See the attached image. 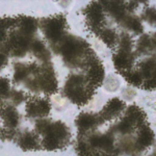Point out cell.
Wrapping results in <instances>:
<instances>
[{"mask_svg": "<svg viewBox=\"0 0 156 156\" xmlns=\"http://www.w3.org/2000/svg\"><path fill=\"white\" fill-rule=\"evenodd\" d=\"M83 81V77L74 75L69 79L66 85V94L68 97L71 98L72 101H74L77 104H83L87 101V93L83 87H81V83Z\"/></svg>", "mask_w": 156, "mask_h": 156, "instance_id": "6da1fadb", "label": "cell"}, {"mask_svg": "<svg viewBox=\"0 0 156 156\" xmlns=\"http://www.w3.org/2000/svg\"><path fill=\"white\" fill-rule=\"evenodd\" d=\"M64 23H65V19L62 18V17L47 20L46 24H45V27H44V32H45V34H46V37H48L49 40L56 41L60 37V34H62Z\"/></svg>", "mask_w": 156, "mask_h": 156, "instance_id": "7a4b0ae2", "label": "cell"}, {"mask_svg": "<svg viewBox=\"0 0 156 156\" xmlns=\"http://www.w3.org/2000/svg\"><path fill=\"white\" fill-rule=\"evenodd\" d=\"M27 115L29 117H44L50 112V104L45 100H37L36 102L27 103Z\"/></svg>", "mask_w": 156, "mask_h": 156, "instance_id": "3957f363", "label": "cell"}, {"mask_svg": "<svg viewBox=\"0 0 156 156\" xmlns=\"http://www.w3.org/2000/svg\"><path fill=\"white\" fill-rule=\"evenodd\" d=\"M90 21L94 25H99L104 20V16L102 14V7L97 2H92L85 9Z\"/></svg>", "mask_w": 156, "mask_h": 156, "instance_id": "277c9868", "label": "cell"}, {"mask_svg": "<svg viewBox=\"0 0 156 156\" xmlns=\"http://www.w3.org/2000/svg\"><path fill=\"white\" fill-rule=\"evenodd\" d=\"M132 59L130 58L129 53L125 51H121L118 54L115 55L114 57V64L117 69L122 70V69H129L131 66Z\"/></svg>", "mask_w": 156, "mask_h": 156, "instance_id": "5b68a950", "label": "cell"}, {"mask_svg": "<svg viewBox=\"0 0 156 156\" xmlns=\"http://www.w3.org/2000/svg\"><path fill=\"white\" fill-rule=\"evenodd\" d=\"M2 119L4 120V123L7 127L14 128L18 125L19 115L17 110H15L12 107H7L2 112Z\"/></svg>", "mask_w": 156, "mask_h": 156, "instance_id": "8992f818", "label": "cell"}, {"mask_svg": "<svg viewBox=\"0 0 156 156\" xmlns=\"http://www.w3.org/2000/svg\"><path fill=\"white\" fill-rule=\"evenodd\" d=\"M56 80L54 79V75L51 71L46 72L41 79V87L46 93H54L56 90Z\"/></svg>", "mask_w": 156, "mask_h": 156, "instance_id": "52a82bcc", "label": "cell"}, {"mask_svg": "<svg viewBox=\"0 0 156 156\" xmlns=\"http://www.w3.org/2000/svg\"><path fill=\"white\" fill-rule=\"evenodd\" d=\"M104 5L107 7V9L115 16L117 19H121L125 14V6L123 2L120 1H104Z\"/></svg>", "mask_w": 156, "mask_h": 156, "instance_id": "ba28073f", "label": "cell"}, {"mask_svg": "<svg viewBox=\"0 0 156 156\" xmlns=\"http://www.w3.org/2000/svg\"><path fill=\"white\" fill-rule=\"evenodd\" d=\"M89 77H90V80L94 84L101 83L103 77H104V68H103L102 65L101 64L94 65V66L92 67V69L90 70Z\"/></svg>", "mask_w": 156, "mask_h": 156, "instance_id": "9c48e42d", "label": "cell"}, {"mask_svg": "<svg viewBox=\"0 0 156 156\" xmlns=\"http://www.w3.org/2000/svg\"><path fill=\"white\" fill-rule=\"evenodd\" d=\"M90 145L93 147H100L103 149H110L112 147V137L110 135L93 136L90 138Z\"/></svg>", "mask_w": 156, "mask_h": 156, "instance_id": "30bf717a", "label": "cell"}, {"mask_svg": "<svg viewBox=\"0 0 156 156\" xmlns=\"http://www.w3.org/2000/svg\"><path fill=\"white\" fill-rule=\"evenodd\" d=\"M78 48H79L78 42L73 39H69L64 43V45H62V54L64 55L66 58H70V57H72L73 55L75 54V52L77 51Z\"/></svg>", "mask_w": 156, "mask_h": 156, "instance_id": "8fae6325", "label": "cell"}, {"mask_svg": "<svg viewBox=\"0 0 156 156\" xmlns=\"http://www.w3.org/2000/svg\"><path fill=\"white\" fill-rule=\"evenodd\" d=\"M37 142L36 140V136L32 135L31 133H25L21 136L19 140V146L23 150H31L37 148Z\"/></svg>", "mask_w": 156, "mask_h": 156, "instance_id": "7c38bea8", "label": "cell"}, {"mask_svg": "<svg viewBox=\"0 0 156 156\" xmlns=\"http://www.w3.org/2000/svg\"><path fill=\"white\" fill-rule=\"evenodd\" d=\"M95 118L90 115L87 114H82L77 118L76 124L80 129H89L90 127H92L95 124Z\"/></svg>", "mask_w": 156, "mask_h": 156, "instance_id": "4fadbf2b", "label": "cell"}, {"mask_svg": "<svg viewBox=\"0 0 156 156\" xmlns=\"http://www.w3.org/2000/svg\"><path fill=\"white\" fill-rule=\"evenodd\" d=\"M20 26L25 34H32L37 29L36 20L29 17H22V20L20 21Z\"/></svg>", "mask_w": 156, "mask_h": 156, "instance_id": "5bb4252c", "label": "cell"}, {"mask_svg": "<svg viewBox=\"0 0 156 156\" xmlns=\"http://www.w3.org/2000/svg\"><path fill=\"white\" fill-rule=\"evenodd\" d=\"M153 138H154V133L152 132V130L149 128H144L143 131L140 132V137H138V144L147 147V146L152 144Z\"/></svg>", "mask_w": 156, "mask_h": 156, "instance_id": "9a60e30c", "label": "cell"}, {"mask_svg": "<svg viewBox=\"0 0 156 156\" xmlns=\"http://www.w3.org/2000/svg\"><path fill=\"white\" fill-rule=\"evenodd\" d=\"M123 107H124V103L121 101V100L115 98L112 101H109L105 109L107 110L108 114H117V112H119L120 110L123 109Z\"/></svg>", "mask_w": 156, "mask_h": 156, "instance_id": "2e32d148", "label": "cell"}, {"mask_svg": "<svg viewBox=\"0 0 156 156\" xmlns=\"http://www.w3.org/2000/svg\"><path fill=\"white\" fill-rule=\"evenodd\" d=\"M101 39L103 40V42H104L108 47L114 46L115 41V31H114V30H110V29L103 30V32L101 34Z\"/></svg>", "mask_w": 156, "mask_h": 156, "instance_id": "e0dca14e", "label": "cell"}, {"mask_svg": "<svg viewBox=\"0 0 156 156\" xmlns=\"http://www.w3.org/2000/svg\"><path fill=\"white\" fill-rule=\"evenodd\" d=\"M154 69H155L154 59H149L148 62H146L142 65V72L144 74V76L147 78L151 77L154 74Z\"/></svg>", "mask_w": 156, "mask_h": 156, "instance_id": "ac0fdd59", "label": "cell"}, {"mask_svg": "<svg viewBox=\"0 0 156 156\" xmlns=\"http://www.w3.org/2000/svg\"><path fill=\"white\" fill-rule=\"evenodd\" d=\"M15 70H16V72H15V75H14V80L17 82V81H20V80L24 79L25 76L27 75V73H28L29 69L23 66V65L17 64Z\"/></svg>", "mask_w": 156, "mask_h": 156, "instance_id": "d6986e66", "label": "cell"}, {"mask_svg": "<svg viewBox=\"0 0 156 156\" xmlns=\"http://www.w3.org/2000/svg\"><path fill=\"white\" fill-rule=\"evenodd\" d=\"M126 25L130 29H132L133 31L136 32V34H140L143 31V26L137 18H132V17L128 18L126 20Z\"/></svg>", "mask_w": 156, "mask_h": 156, "instance_id": "ffe728a7", "label": "cell"}, {"mask_svg": "<svg viewBox=\"0 0 156 156\" xmlns=\"http://www.w3.org/2000/svg\"><path fill=\"white\" fill-rule=\"evenodd\" d=\"M121 47H122V51L129 52L130 48H131V40H130L129 36L123 34L122 39H121Z\"/></svg>", "mask_w": 156, "mask_h": 156, "instance_id": "44dd1931", "label": "cell"}, {"mask_svg": "<svg viewBox=\"0 0 156 156\" xmlns=\"http://www.w3.org/2000/svg\"><path fill=\"white\" fill-rule=\"evenodd\" d=\"M126 79L133 85H140L142 83V78L138 73H130V74L126 75Z\"/></svg>", "mask_w": 156, "mask_h": 156, "instance_id": "7402d4cb", "label": "cell"}, {"mask_svg": "<svg viewBox=\"0 0 156 156\" xmlns=\"http://www.w3.org/2000/svg\"><path fill=\"white\" fill-rule=\"evenodd\" d=\"M9 82L6 78H1V95L2 97H5L9 93Z\"/></svg>", "mask_w": 156, "mask_h": 156, "instance_id": "603a6c76", "label": "cell"}, {"mask_svg": "<svg viewBox=\"0 0 156 156\" xmlns=\"http://www.w3.org/2000/svg\"><path fill=\"white\" fill-rule=\"evenodd\" d=\"M32 50H34V52H36V53H37V54L44 53L45 46L41 41H37L32 44Z\"/></svg>", "mask_w": 156, "mask_h": 156, "instance_id": "cb8c5ba5", "label": "cell"}, {"mask_svg": "<svg viewBox=\"0 0 156 156\" xmlns=\"http://www.w3.org/2000/svg\"><path fill=\"white\" fill-rule=\"evenodd\" d=\"M119 130L122 133H128L131 131V126H130V123L127 122V121H123V122L120 123L119 125Z\"/></svg>", "mask_w": 156, "mask_h": 156, "instance_id": "d4e9b609", "label": "cell"}, {"mask_svg": "<svg viewBox=\"0 0 156 156\" xmlns=\"http://www.w3.org/2000/svg\"><path fill=\"white\" fill-rule=\"evenodd\" d=\"M12 99L15 104H20L24 100V94L21 92H14L12 96Z\"/></svg>", "mask_w": 156, "mask_h": 156, "instance_id": "484cf974", "label": "cell"}, {"mask_svg": "<svg viewBox=\"0 0 156 156\" xmlns=\"http://www.w3.org/2000/svg\"><path fill=\"white\" fill-rule=\"evenodd\" d=\"M138 45H140V50H145L147 48L148 46H149V37L148 36H144L140 39V43H138Z\"/></svg>", "mask_w": 156, "mask_h": 156, "instance_id": "4316f807", "label": "cell"}, {"mask_svg": "<svg viewBox=\"0 0 156 156\" xmlns=\"http://www.w3.org/2000/svg\"><path fill=\"white\" fill-rule=\"evenodd\" d=\"M146 19L148 21H150L151 23H154L155 22V11L154 9H148L146 12Z\"/></svg>", "mask_w": 156, "mask_h": 156, "instance_id": "83f0119b", "label": "cell"}, {"mask_svg": "<svg viewBox=\"0 0 156 156\" xmlns=\"http://www.w3.org/2000/svg\"><path fill=\"white\" fill-rule=\"evenodd\" d=\"M155 87V78H150L149 80L146 81V83L144 84V89L146 90H152Z\"/></svg>", "mask_w": 156, "mask_h": 156, "instance_id": "f1b7e54d", "label": "cell"}, {"mask_svg": "<svg viewBox=\"0 0 156 156\" xmlns=\"http://www.w3.org/2000/svg\"><path fill=\"white\" fill-rule=\"evenodd\" d=\"M12 19H2L1 20V28H9V26L12 24Z\"/></svg>", "mask_w": 156, "mask_h": 156, "instance_id": "f546056e", "label": "cell"}, {"mask_svg": "<svg viewBox=\"0 0 156 156\" xmlns=\"http://www.w3.org/2000/svg\"><path fill=\"white\" fill-rule=\"evenodd\" d=\"M87 146H85L84 144H79L78 145V154H80V155H84V154H87Z\"/></svg>", "mask_w": 156, "mask_h": 156, "instance_id": "4dcf8cb0", "label": "cell"}, {"mask_svg": "<svg viewBox=\"0 0 156 156\" xmlns=\"http://www.w3.org/2000/svg\"><path fill=\"white\" fill-rule=\"evenodd\" d=\"M136 6H137V3H136V2L132 1V2H130L129 5H128V9H130V11H133V9H134Z\"/></svg>", "mask_w": 156, "mask_h": 156, "instance_id": "1f68e13d", "label": "cell"}, {"mask_svg": "<svg viewBox=\"0 0 156 156\" xmlns=\"http://www.w3.org/2000/svg\"><path fill=\"white\" fill-rule=\"evenodd\" d=\"M0 57H1V67H2V66H4V65L6 64V58H5V55H4L3 53H1Z\"/></svg>", "mask_w": 156, "mask_h": 156, "instance_id": "d6a6232c", "label": "cell"}]
</instances>
